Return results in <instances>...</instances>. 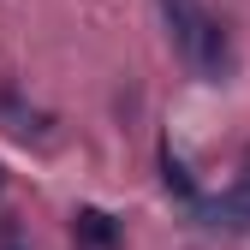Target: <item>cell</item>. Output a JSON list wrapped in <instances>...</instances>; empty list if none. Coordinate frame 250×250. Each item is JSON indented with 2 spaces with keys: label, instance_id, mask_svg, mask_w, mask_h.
<instances>
[{
  "label": "cell",
  "instance_id": "1",
  "mask_svg": "<svg viewBox=\"0 0 250 250\" xmlns=\"http://www.w3.org/2000/svg\"><path fill=\"white\" fill-rule=\"evenodd\" d=\"M161 12H167V30H173L179 54L191 60V66H197L208 83H221V78L232 72V48H227L221 18H214L203 0H161Z\"/></svg>",
  "mask_w": 250,
  "mask_h": 250
},
{
  "label": "cell",
  "instance_id": "2",
  "mask_svg": "<svg viewBox=\"0 0 250 250\" xmlns=\"http://www.w3.org/2000/svg\"><path fill=\"white\" fill-rule=\"evenodd\" d=\"M72 244L78 250H119L125 244V227L113 221L107 208H78L72 214Z\"/></svg>",
  "mask_w": 250,
  "mask_h": 250
},
{
  "label": "cell",
  "instance_id": "3",
  "mask_svg": "<svg viewBox=\"0 0 250 250\" xmlns=\"http://www.w3.org/2000/svg\"><path fill=\"white\" fill-rule=\"evenodd\" d=\"M0 107H6V119H12V131H18V137H48V113L18 107V96H12V89H0Z\"/></svg>",
  "mask_w": 250,
  "mask_h": 250
},
{
  "label": "cell",
  "instance_id": "4",
  "mask_svg": "<svg viewBox=\"0 0 250 250\" xmlns=\"http://www.w3.org/2000/svg\"><path fill=\"white\" fill-rule=\"evenodd\" d=\"M161 179H167V191H173V197L203 203V197H197V185H191V173H185V161L173 155V143H161Z\"/></svg>",
  "mask_w": 250,
  "mask_h": 250
},
{
  "label": "cell",
  "instance_id": "5",
  "mask_svg": "<svg viewBox=\"0 0 250 250\" xmlns=\"http://www.w3.org/2000/svg\"><path fill=\"white\" fill-rule=\"evenodd\" d=\"M0 250H18V244H12V221H6V227H0Z\"/></svg>",
  "mask_w": 250,
  "mask_h": 250
}]
</instances>
